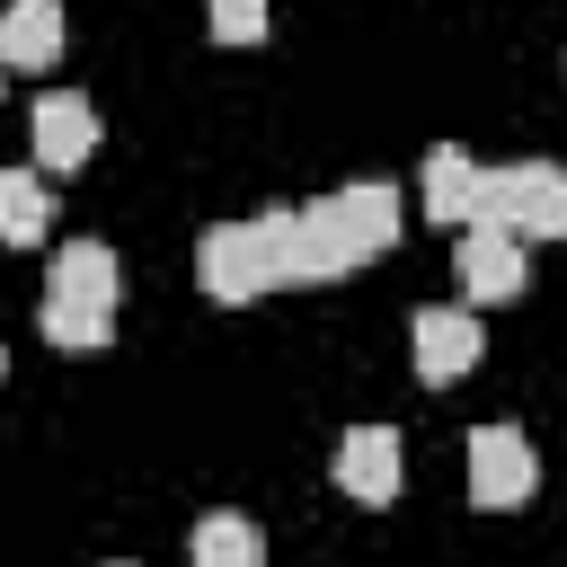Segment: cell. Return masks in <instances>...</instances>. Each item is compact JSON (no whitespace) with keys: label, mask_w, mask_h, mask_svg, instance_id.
Listing matches in <instances>:
<instances>
[{"label":"cell","mask_w":567,"mask_h":567,"mask_svg":"<svg viewBox=\"0 0 567 567\" xmlns=\"http://www.w3.org/2000/svg\"><path fill=\"white\" fill-rule=\"evenodd\" d=\"M257 221H266V239H275L284 284H328V275H346V266L390 257L408 213H399V186H390V177H363V186H337V195H319V204H275V213H257Z\"/></svg>","instance_id":"6da1fadb"},{"label":"cell","mask_w":567,"mask_h":567,"mask_svg":"<svg viewBox=\"0 0 567 567\" xmlns=\"http://www.w3.org/2000/svg\"><path fill=\"white\" fill-rule=\"evenodd\" d=\"M115 248L106 239H71L62 257H53V275H44V337L62 346V354H97L106 337H115Z\"/></svg>","instance_id":"7a4b0ae2"},{"label":"cell","mask_w":567,"mask_h":567,"mask_svg":"<svg viewBox=\"0 0 567 567\" xmlns=\"http://www.w3.org/2000/svg\"><path fill=\"white\" fill-rule=\"evenodd\" d=\"M478 221H496V230H514V239H567V168H549V159L487 168Z\"/></svg>","instance_id":"3957f363"},{"label":"cell","mask_w":567,"mask_h":567,"mask_svg":"<svg viewBox=\"0 0 567 567\" xmlns=\"http://www.w3.org/2000/svg\"><path fill=\"white\" fill-rule=\"evenodd\" d=\"M195 284L213 292V301H257V292H275L284 284V266H275V239H266V221H221V230H204L195 239Z\"/></svg>","instance_id":"277c9868"},{"label":"cell","mask_w":567,"mask_h":567,"mask_svg":"<svg viewBox=\"0 0 567 567\" xmlns=\"http://www.w3.org/2000/svg\"><path fill=\"white\" fill-rule=\"evenodd\" d=\"M532 487H540V461H532L523 425H470V505L514 514V505H532Z\"/></svg>","instance_id":"5b68a950"},{"label":"cell","mask_w":567,"mask_h":567,"mask_svg":"<svg viewBox=\"0 0 567 567\" xmlns=\"http://www.w3.org/2000/svg\"><path fill=\"white\" fill-rule=\"evenodd\" d=\"M452 275H461L470 310H487V301H523V284H532V266H523V239H514V230H496V221H470V230H461V248H452Z\"/></svg>","instance_id":"8992f818"},{"label":"cell","mask_w":567,"mask_h":567,"mask_svg":"<svg viewBox=\"0 0 567 567\" xmlns=\"http://www.w3.org/2000/svg\"><path fill=\"white\" fill-rule=\"evenodd\" d=\"M27 133H35V168H44V177H71V168H89V151H97V106H89L80 89H44L35 115H27Z\"/></svg>","instance_id":"52a82bcc"},{"label":"cell","mask_w":567,"mask_h":567,"mask_svg":"<svg viewBox=\"0 0 567 567\" xmlns=\"http://www.w3.org/2000/svg\"><path fill=\"white\" fill-rule=\"evenodd\" d=\"M408 346H416V381H461L478 363V310H416Z\"/></svg>","instance_id":"ba28073f"},{"label":"cell","mask_w":567,"mask_h":567,"mask_svg":"<svg viewBox=\"0 0 567 567\" xmlns=\"http://www.w3.org/2000/svg\"><path fill=\"white\" fill-rule=\"evenodd\" d=\"M337 487H346L354 505H390V496H399V434H390V425H354V434L337 443Z\"/></svg>","instance_id":"9c48e42d"},{"label":"cell","mask_w":567,"mask_h":567,"mask_svg":"<svg viewBox=\"0 0 567 567\" xmlns=\"http://www.w3.org/2000/svg\"><path fill=\"white\" fill-rule=\"evenodd\" d=\"M62 53V0H9L0 9V71H53Z\"/></svg>","instance_id":"30bf717a"},{"label":"cell","mask_w":567,"mask_h":567,"mask_svg":"<svg viewBox=\"0 0 567 567\" xmlns=\"http://www.w3.org/2000/svg\"><path fill=\"white\" fill-rule=\"evenodd\" d=\"M478 204H487V168H478L470 151L443 142V151L425 159V221H461V230H470Z\"/></svg>","instance_id":"8fae6325"},{"label":"cell","mask_w":567,"mask_h":567,"mask_svg":"<svg viewBox=\"0 0 567 567\" xmlns=\"http://www.w3.org/2000/svg\"><path fill=\"white\" fill-rule=\"evenodd\" d=\"M44 221H53L44 168H0V239H9V248H35Z\"/></svg>","instance_id":"7c38bea8"},{"label":"cell","mask_w":567,"mask_h":567,"mask_svg":"<svg viewBox=\"0 0 567 567\" xmlns=\"http://www.w3.org/2000/svg\"><path fill=\"white\" fill-rule=\"evenodd\" d=\"M186 558L195 567H266V532L248 514H204L195 540H186Z\"/></svg>","instance_id":"4fadbf2b"},{"label":"cell","mask_w":567,"mask_h":567,"mask_svg":"<svg viewBox=\"0 0 567 567\" xmlns=\"http://www.w3.org/2000/svg\"><path fill=\"white\" fill-rule=\"evenodd\" d=\"M204 27H213V44H257L266 35V0H204Z\"/></svg>","instance_id":"5bb4252c"},{"label":"cell","mask_w":567,"mask_h":567,"mask_svg":"<svg viewBox=\"0 0 567 567\" xmlns=\"http://www.w3.org/2000/svg\"><path fill=\"white\" fill-rule=\"evenodd\" d=\"M0 80H9V71H0Z\"/></svg>","instance_id":"9a60e30c"}]
</instances>
